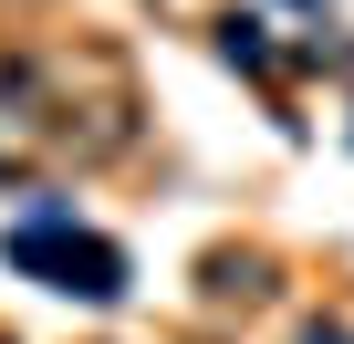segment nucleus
Listing matches in <instances>:
<instances>
[{"label": "nucleus", "mask_w": 354, "mask_h": 344, "mask_svg": "<svg viewBox=\"0 0 354 344\" xmlns=\"http://www.w3.org/2000/svg\"><path fill=\"white\" fill-rule=\"evenodd\" d=\"M219 53H230V63H250V73L271 63V42H261V21H230V32H219Z\"/></svg>", "instance_id": "3"}, {"label": "nucleus", "mask_w": 354, "mask_h": 344, "mask_svg": "<svg viewBox=\"0 0 354 344\" xmlns=\"http://www.w3.org/2000/svg\"><path fill=\"white\" fill-rule=\"evenodd\" d=\"M63 292H84V302H115V292H125V261H115L104 240H73V251H63Z\"/></svg>", "instance_id": "2"}, {"label": "nucleus", "mask_w": 354, "mask_h": 344, "mask_svg": "<svg viewBox=\"0 0 354 344\" xmlns=\"http://www.w3.org/2000/svg\"><path fill=\"white\" fill-rule=\"evenodd\" d=\"M302 344H354V334H333V323H313V334H302Z\"/></svg>", "instance_id": "4"}, {"label": "nucleus", "mask_w": 354, "mask_h": 344, "mask_svg": "<svg viewBox=\"0 0 354 344\" xmlns=\"http://www.w3.org/2000/svg\"><path fill=\"white\" fill-rule=\"evenodd\" d=\"M0 125L11 136H53V63L0 53Z\"/></svg>", "instance_id": "1"}]
</instances>
